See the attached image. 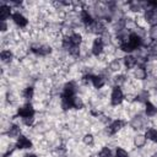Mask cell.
Masks as SVG:
<instances>
[{
    "mask_svg": "<svg viewBox=\"0 0 157 157\" xmlns=\"http://www.w3.org/2000/svg\"><path fill=\"white\" fill-rule=\"evenodd\" d=\"M124 99H125V94H124L123 90L120 87H113L112 88V92H110V96H109L110 104L113 107L121 105L124 103Z\"/></svg>",
    "mask_w": 157,
    "mask_h": 157,
    "instance_id": "cell-1",
    "label": "cell"
},
{
    "mask_svg": "<svg viewBox=\"0 0 157 157\" xmlns=\"http://www.w3.org/2000/svg\"><path fill=\"white\" fill-rule=\"evenodd\" d=\"M16 147H17V150H21V151H31V150H33V147H34V144H33V141L31 140V137H28V136H26V135H21L16 141Z\"/></svg>",
    "mask_w": 157,
    "mask_h": 157,
    "instance_id": "cell-2",
    "label": "cell"
},
{
    "mask_svg": "<svg viewBox=\"0 0 157 157\" xmlns=\"http://www.w3.org/2000/svg\"><path fill=\"white\" fill-rule=\"evenodd\" d=\"M11 21L15 23L16 27H18L20 29L22 28H26L28 25H29V20L26 15L21 13V12H13L12 13V17H11Z\"/></svg>",
    "mask_w": 157,
    "mask_h": 157,
    "instance_id": "cell-3",
    "label": "cell"
},
{
    "mask_svg": "<svg viewBox=\"0 0 157 157\" xmlns=\"http://www.w3.org/2000/svg\"><path fill=\"white\" fill-rule=\"evenodd\" d=\"M129 72H130L131 78L132 80H137V81H145L147 78V76H148L145 66H142V65H137L135 69H132Z\"/></svg>",
    "mask_w": 157,
    "mask_h": 157,
    "instance_id": "cell-4",
    "label": "cell"
},
{
    "mask_svg": "<svg viewBox=\"0 0 157 157\" xmlns=\"http://www.w3.org/2000/svg\"><path fill=\"white\" fill-rule=\"evenodd\" d=\"M104 47H105V45H104V43L102 42L101 37H96L94 40L92 42V45H91V54H92L93 56L98 58L99 55L103 54V52H104Z\"/></svg>",
    "mask_w": 157,
    "mask_h": 157,
    "instance_id": "cell-5",
    "label": "cell"
},
{
    "mask_svg": "<svg viewBox=\"0 0 157 157\" xmlns=\"http://www.w3.org/2000/svg\"><path fill=\"white\" fill-rule=\"evenodd\" d=\"M108 70L115 75V74H121V72H126V70L124 69L123 65V60L121 59H113L108 63Z\"/></svg>",
    "mask_w": 157,
    "mask_h": 157,
    "instance_id": "cell-6",
    "label": "cell"
},
{
    "mask_svg": "<svg viewBox=\"0 0 157 157\" xmlns=\"http://www.w3.org/2000/svg\"><path fill=\"white\" fill-rule=\"evenodd\" d=\"M12 17V9L7 5L6 0L0 1V21H10Z\"/></svg>",
    "mask_w": 157,
    "mask_h": 157,
    "instance_id": "cell-7",
    "label": "cell"
},
{
    "mask_svg": "<svg viewBox=\"0 0 157 157\" xmlns=\"http://www.w3.org/2000/svg\"><path fill=\"white\" fill-rule=\"evenodd\" d=\"M126 124H128V123H125V121L121 120V119H114V120H112V123H110L108 126H105V128H107V130L110 132V135L115 136Z\"/></svg>",
    "mask_w": 157,
    "mask_h": 157,
    "instance_id": "cell-8",
    "label": "cell"
},
{
    "mask_svg": "<svg viewBox=\"0 0 157 157\" xmlns=\"http://www.w3.org/2000/svg\"><path fill=\"white\" fill-rule=\"evenodd\" d=\"M144 17L147 22L148 26H155L157 25V9H155L151 4V6L144 12Z\"/></svg>",
    "mask_w": 157,
    "mask_h": 157,
    "instance_id": "cell-9",
    "label": "cell"
},
{
    "mask_svg": "<svg viewBox=\"0 0 157 157\" xmlns=\"http://www.w3.org/2000/svg\"><path fill=\"white\" fill-rule=\"evenodd\" d=\"M36 114V110L33 108V104L32 103H23L22 105L18 107V110H17V115H20L21 118H26V117H31V115H34Z\"/></svg>",
    "mask_w": 157,
    "mask_h": 157,
    "instance_id": "cell-10",
    "label": "cell"
},
{
    "mask_svg": "<svg viewBox=\"0 0 157 157\" xmlns=\"http://www.w3.org/2000/svg\"><path fill=\"white\" fill-rule=\"evenodd\" d=\"M123 65L126 71H131L132 69H135L137 66V60L132 54H126L123 58Z\"/></svg>",
    "mask_w": 157,
    "mask_h": 157,
    "instance_id": "cell-11",
    "label": "cell"
},
{
    "mask_svg": "<svg viewBox=\"0 0 157 157\" xmlns=\"http://www.w3.org/2000/svg\"><path fill=\"white\" fill-rule=\"evenodd\" d=\"M132 142H134V147L135 148H142L147 142V137H146L145 132L137 131L132 137Z\"/></svg>",
    "mask_w": 157,
    "mask_h": 157,
    "instance_id": "cell-12",
    "label": "cell"
},
{
    "mask_svg": "<svg viewBox=\"0 0 157 157\" xmlns=\"http://www.w3.org/2000/svg\"><path fill=\"white\" fill-rule=\"evenodd\" d=\"M0 58H1V64H5V65H10L16 59L11 49H2L0 52Z\"/></svg>",
    "mask_w": 157,
    "mask_h": 157,
    "instance_id": "cell-13",
    "label": "cell"
},
{
    "mask_svg": "<svg viewBox=\"0 0 157 157\" xmlns=\"http://www.w3.org/2000/svg\"><path fill=\"white\" fill-rule=\"evenodd\" d=\"M107 82H108V80L103 75H92L91 83H92V87L96 90H101L102 87H104L107 85Z\"/></svg>",
    "mask_w": 157,
    "mask_h": 157,
    "instance_id": "cell-14",
    "label": "cell"
},
{
    "mask_svg": "<svg viewBox=\"0 0 157 157\" xmlns=\"http://www.w3.org/2000/svg\"><path fill=\"white\" fill-rule=\"evenodd\" d=\"M86 107V98L81 94H75L72 97V108L76 110H81L85 109Z\"/></svg>",
    "mask_w": 157,
    "mask_h": 157,
    "instance_id": "cell-15",
    "label": "cell"
},
{
    "mask_svg": "<svg viewBox=\"0 0 157 157\" xmlns=\"http://www.w3.org/2000/svg\"><path fill=\"white\" fill-rule=\"evenodd\" d=\"M81 142H82L85 146L91 147V146H93V145L96 144V135L92 134V132H86V134L82 135Z\"/></svg>",
    "mask_w": 157,
    "mask_h": 157,
    "instance_id": "cell-16",
    "label": "cell"
},
{
    "mask_svg": "<svg viewBox=\"0 0 157 157\" xmlns=\"http://www.w3.org/2000/svg\"><path fill=\"white\" fill-rule=\"evenodd\" d=\"M145 114L148 118H155L157 115V107L155 104H152L151 102L145 103Z\"/></svg>",
    "mask_w": 157,
    "mask_h": 157,
    "instance_id": "cell-17",
    "label": "cell"
},
{
    "mask_svg": "<svg viewBox=\"0 0 157 157\" xmlns=\"http://www.w3.org/2000/svg\"><path fill=\"white\" fill-rule=\"evenodd\" d=\"M145 135L147 137V141H152V142H157V129L153 126H150L145 130Z\"/></svg>",
    "mask_w": 157,
    "mask_h": 157,
    "instance_id": "cell-18",
    "label": "cell"
},
{
    "mask_svg": "<svg viewBox=\"0 0 157 157\" xmlns=\"http://www.w3.org/2000/svg\"><path fill=\"white\" fill-rule=\"evenodd\" d=\"M70 40H71V44H72V45L80 47V45L83 43V36L80 34V33H77V32H75V33L70 37Z\"/></svg>",
    "mask_w": 157,
    "mask_h": 157,
    "instance_id": "cell-19",
    "label": "cell"
},
{
    "mask_svg": "<svg viewBox=\"0 0 157 157\" xmlns=\"http://www.w3.org/2000/svg\"><path fill=\"white\" fill-rule=\"evenodd\" d=\"M98 157H114V151L112 148H109L108 146H103L99 151H98Z\"/></svg>",
    "mask_w": 157,
    "mask_h": 157,
    "instance_id": "cell-20",
    "label": "cell"
},
{
    "mask_svg": "<svg viewBox=\"0 0 157 157\" xmlns=\"http://www.w3.org/2000/svg\"><path fill=\"white\" fill-rule=\"evenodd\" d=\"M147 34H148V38L152 42H157V25L150 26L148 29H147Z\"/></svg>",
    "mask_w": 157,
    "mask_h": 157,
    "instance_id": "cell-21",
    "label": "cell"
},
{
    "mask_svg": "<svg viewBox=\"0 0 157 157\" xmlns=\"http://www.w3.org/2000/svg\"><path fill=\"white\" fill-rule=\"evenodd\" d=\"M114 157H130V152L126 151L125 148L117 147L114 151Z\"/></svg>",
    "mask_w": 157,
    "mask_h": 157,
    "instance_id": "cell-22",
    "label": "cell"
},
{
    "mask_svg": "<svg viewBox=\"0 0 157 157\" xmlns=\"http://www.w3.org/2000/svg\"><path fill=\"white\" fill-rule=\"evenodd\" d=\"M25 157H39V156H38L36 152H33V151H28Z\"/></svg>",
    "mask_w": 157,
    "mask_h": 157,
    "instance_id": "cell-23",
    "label": "cell"
}]
</instances>
